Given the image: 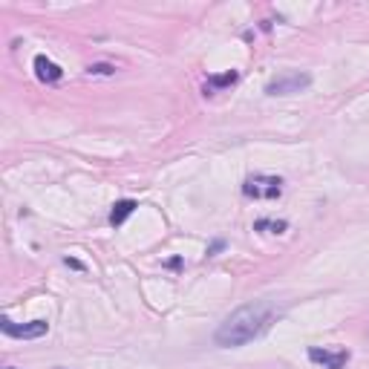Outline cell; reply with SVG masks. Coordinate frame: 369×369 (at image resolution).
I'll return each instance as SVG.
<instances>
[{
  "mask_svg": "<svg viewBox=\"0 0 369 369\" xmlns=\"http://www.w3.org/2000/svg\"><path fill=\"white\" fill-rule=\"evenodd\" d=\"M277 318V306L271 300H254V303H245L237 312H231L228 318L219 323L214 343L222 349H237L251 343L254 338H260L262 332L271 326V321Z\"/></svg>",
  "mask_w": 369,
  "mask_h": 369,
  "instance_id": "1",
  "label": "cell"
},
{
  "mask_svg": "<svg viewBox=\"0 0 369 369\" xmlns=\"http://www.w3.org/2000/svg\"><path fill=\"white\" fill-rule=\"evenodd\" d=\"M242 197L245 199H280L283 197V179L280 177H269V173H254L242 182Z\"/></svg>",
  "mask_w": 369,
  "mask_h": 369,
  "instance_id": "2",
  "label": "cell"
},
{
  "mask_svg": "<svg viewBox=\"0 0 369 369\" xmlns=\"http://www.w3.org/2000/svg\"><path fill=\"white\" fill-rule=\"evenodd\" d=\"M312 84L309 73H300V69H289V73H280L266 84V96H294L303 93Z\"/></svg>",
  "mask_w": 369,
  "mask_h": 369,
  "instance_id": "3",
  "label": "cell"
},
{
  "mask_svg": "<svg viewBox=\"0 0 369 369\" xmlns=\"http://www.w3.org/2000/svg\"><path fill=\"white\" fill-rule=\"evenodd\" d=\"M0 329L6 332L9 338H24V341H35V338H44L46 332H49V323L46 321H32V323H24V326H17L12 323L6 314L0 318Z\"/></svg>",
  "mask_w": 369,
  "mask_h": 369,
  "instance_id": "4",
  "label": "cell"
},
{
  "mask_svg": "<svg viewBox=\"0 0 369 369\" xmlns=\"http://www.w3.org/2000/svg\"><path fill=\"white\" fill-rule=\"evenodd\" d=\"M349 349H321V346H309V361L318 363L323 369H343L349 363Z\"/></svg>",
  "mask_w": 369,
  "mask_h": 369,
  "instance_id": "5",
  "label": "cell"
},
{
  "mask_svg": "<svg viewBox=\"0 0 369 369\" xmlns=\"http://www.w3.org/2000/svg\"><path fill=\"white\" fill-rule=\"evenodd\" d=\"M35 75H38V81H44V84H55L64 78V69L55 61H49L46 55H38L35 58Z\"/></svg>",
  "mask_w": 369,
  "mask_h": 369,
  "instance_id": "6",
  "label": "cell"
},
{
  "mask_svg": "<svg viewBox=\"0 0 369 369\" xmlns=\"http://www.w3.org/2000/svg\"><path fill=\"white\" fill-rule=\"evenodd\" d=\"M136 208H138V205H136L133 199H118V202L113 205V210H110V225H113V228L125 225L127 217H133V210H136Z\"/></svg>",
  "mask_w": 369,
  "mask_h": 369,
  "instance_id": "7",
  "label": "cell"
},
{
  "mask_svg": "<svg viewBox=\"0 0 369 369\" xmlns=\"http://www.w3.org/2000/svg\"><path fill=\"white\" fill-rule=\"evenodd\" d=\"M240 81V73L237 69H228L222 75H210L208 84H205V93H214V90H225V87H234Z\"/></svg>",
  "mask_w": 369,
  "mask_h": 369,
  "instance_id": "8",
  "label": "cell"
},
{
  "mask_svg": "<svg viewBox=\"0 0 369 369\" xmlns=\"http://www.w3.org/2000/svg\"><path fill=\"white\" fill-rule=\"evenodd\" d=\"M289 228L286 219H257L254 222V231H262V234H283Z\"/></svg>",
  "mask_w": 369,
  "mask_h": 369,
  "instance_id": "9",
  "label": "cell"
},
{
  "mask_svg": "<svg viewBox=\"0 0 369 369\" xmlns=\"http://www.w3.org/2000/svg\"><path fill=\"white\" fill-rule=\"evenodd\" d=\"M116 73V66L110 64H90V75H113Z\"/></svg>",
  "mask_w": 369,
  "mask_h": 369,
  "instance_id": "10",
  "label": "cell"
},
{
  "mask_svg": "<svg viewBox=\"0 0 369 369\" xmlns=\"http://www.w3.org/2000/svg\"><path fill=\"white\" fill-rule=\"evenodd\" d=\"M64 262H66L69 269H75V271H84V262H81V260H75V257H66Z\"/></svg>",
  "mask_w": 369,
  "mask_h": 369,
  "instance_id": "11",
  "label": "cell"
},
{
  "mask_svg": "<svg viewBox=\"0 0 369 369\" xmlns=\"http://www.w3.org/2000/svg\"><path fill=\"white\" fill-rule=\"evenodd\" d=\"M222 245H225V242H222V240H217V242H214V245H210V249H208V257H214V254H217V251L222 249Z\"/></svg>",
  "mask_w": 369,
  "mask_h": 369,
  "instance_id": "12",
  "label": "cell"
},
{
  "mask_svg": "<svg viewBox=\"0 0 369 369\" xmlns=\"http://www.w3.org/2000/svg\"><path fill=\"white\" fill-rule=\"evenodd\" d=\"M3 369H15V366H3Z\"/></svg>",
  "mask_w": 369,
  "mask_h": 369,
  "instance_id": "13",
  "label": "cell"
},
{
  "mask_svg": "<svg viewBox=\"0 0 369 369\" xmlns=\"http://www.w3.org/2000/svg\"><path fill=\"white\" fill-rule=\"evenodd\" d=\"M58 369H61V366H58Z\"/></svg>",
  "mask_w": 369,
  "mask_h": 369,
  "instance_id": "14",
  "label": "cell"
}]
</instances>
